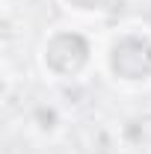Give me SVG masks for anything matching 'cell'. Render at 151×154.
Returning <instances> with one entry per match:
<instances>
[{
    "instance_id": "2",
    "label": "cell",
    "mask_w": 151,
    "mask_h": 154,
    "mask_svg": "<svg viewBox=\"0 0 151 154\" xmlns=\"http://www.w3.org/2000/svg\"><path fill=\"white\" fill-rule=\"evenodd\" d=\"M89 59V45L77 33H57L45 48V62L57 74H77Z\"/></svg>"
},
{
    "instance_id": "1",
    "label": "cell",
    "mask_w": 151,
    "mask_h": 154,
    "mask_svg": "<svg viewBox=\"0 0 151 154\" xmlns=\"http://www.w3.org/2000/svg\"><path fill=\"white\" fill-rule=\"evenodd\" d=\"M110 65L122 80H142L151 74V42L139 36H125L110 54Z\"/></svg>"
},
{
    "instance_id": "3",
    "label": "cell",
    "mask_w": 151,
    "mask_h": 154,
    "mask_svg": "<svg viewBox=\"0 0 151 154\" xmlns=\"http://www.w3.org/2000/svg\"><path fill=\"white\" fill-rule=\"evenodd\" d=\"M68 3H74L77 9H101L107 0H68Z\"/></svg>"
}]
</instances>
